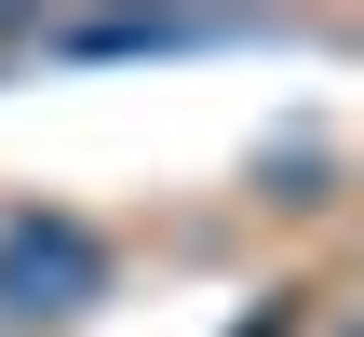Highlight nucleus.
Masks as SVG:
<instances>
[{"label":"nucleus","instance_id":"f257e3e1","mask_svg":"<svg viewBox=\"0 0 364 337\" xmlns=\"http://www.w3.org/2000/svg\"><path fill=\"white\" fill-rule=\"evenodd\" d=\"M95 284H108V257H95L81 216H14L0 230V311L14 324H68V311H95Z\"/></svg>","mask_w":364,"mask_h":337}]
</instances>
